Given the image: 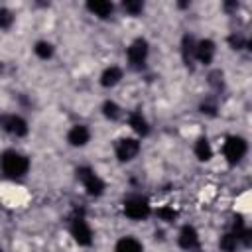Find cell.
<instances>
[{"label":"cell","instance_id":"1","mask_svg":"<svg viewBox=\"0 0 252 252\" xmlns=\"http://www.w3.org/2000/svg\"><path fill=\"white\" fill-rule=\"evenodd\" d=\"M0 165H2V171L8 177H22L28 171V167H30V159L24 154H20V152L8 150V152L2 154Z\"/></svg>","mask_w":252,"mask_h":252},{"label":"cell","instance_id":"2","mask_svg":"<svg viewBox=\"0 0 252 252\" xmlns=\"http://www.w3.org/2000/svg\"><path fill=\"white\" fill-rule=\"evenodd\" d=\"M77 177L81 179L83 187L87 189V193L91 197H100L104 193V181L91 167H79L77 169Z\"/></svg>","mask_w":252,"mask_h":252},{"label":"cell","instance_id":"3","mask_svg":"<svg viewBox=\"0 0 252 252\" xmlns=\"http://www.w3.org/2000/svg\"><path fill=\"white\" fill-rule=\"evenodd\" d=\"M246 150H248L246 140L240 136H228L224 146H222V154H224L228 163H238L246 156Z\"/></svg>","mask_w":252,"mask_h":252},{"label":"cell","instance_id":"4","mask_svg":"<svg viewBox=\"0 0 252 252\" xmlns=\"http://www.w3.org/2000/svg\"><path fill=\"white\" fill-rule=\"evenodd\" d=\"M150 213H152V209H150L148 201L142 197H130L124 201V215L132 220H144L150 217Z\"/></svg>","mask_w":252,"mask_h":252},{"label":"cell","instance_id":"5","mask_svg":"<svg viewBox=\"0 0 252 252\" xmlns=\"http://www.w3.org/2000/svg\"><path fill=\"white\" fill-rule=\"evenodd\" d=\"M148 51H150L148 41H146L144 37H136V39L130 43V47H128V51H126V57H128V61H130L132 67H142L144 61L148 59Z\"/></svg>","mask_w":252,"mask_h":252},{"label":"cell","instance_id":"6","mask_svg":"<svg viewBox=\"0 0 252 252\" xmlns=\"http://www.w3.org/2000/svg\"><path fill=\"white\" fill-rule=\"evenodd\" d=\"M0 126H2V130H6L8 134H12L16 138H22L28 134V122L18 114H2Z\"/></svg>","mask_w":252,"mask_h":252},{"label":"cell","instance_id":"7","mask_svg":"<svg viewBox=\"0 0 252 252\" xmlns=\"http://www.w3.org/2000/svg\"><path fill=\"white\" fill-rule=\"evenodd\" d=\"M71 236L75 238L77 244H81V246H91V242H93V232H91L89 222H87L83 217L73 219V222H71Z\"/></svg>","mask_w":252,"mask_h":252},{"label":"cell","instance_id":"8","mask_svg":"<svg viewBox=\"0 0 252 252\" xmlns=\"http://www.w3.org/2000/svg\"><path fill=\"white\" fill-rule=\"evenodd\" d=\"M140 152V142L134 138H122L116 142V158L120 161H130L138 156Z\"/></svg>","mask_w":252,"mask_h":252},{"label":"cell","instance_id":"9","mask_svg":"<svg viewBox=\"0 0 252 252\" xmlns=\"http://www.w3.org/2000/svg\"><path fill=\"white\" fill-rule=\"evenodd\" d=\"M215 51H217V47H215L213 39H201L195 45V59L199 63H203V65H209L213 61V57H215Z\"/></svg>","mask_w":252,"mask_h":252},{"label":"cell","instance_id":"10","mask_svg":"<svg viewBox=\"0 0 252 252\" xmlns=\"http://www.w3.org/2000/svg\"><path fill=\"white\" fill-rule=\"evenodd\" d=\"M89 140H91V132H89V128H87L85 124H75V126L69 130V134H67V142H69L71 146H75V148L85 146Z\"/></svg>","mask_w":252,"mask_h":252},{"label":"cell","instance_id":"11","mask_svg":"<svg viewBox=\"0 0 252 252\" xmlns=\"http://www.w3.org/2000/svg\"><path fill=\"white\" fill-rule=\"evenodd\" d=\"M179 246L185 248V250H193V248L199 246V234L191 224H185L179 230Z\"/></svg>","mask_w":252,"mask_h":252},{"label":"cell","instance_id":"12","mask_svg":"<svg viewBox=\"0 0 252 252\" xmlns=\"http://www.w3.org/2000/svg\"><path fill=\"white\" fill-rule=\"evenodd\" d=\"M87 10L91 14H94L96 18L104 20V18H108L114 12V4L108 2V0H91V2H87Z\"/></svg>","mask_w":252,"mask_h":252},{"label":"cell","instance_id":"13","mask_svg":"<svg viewBox=\"0 0 252 252\" xmlns=\"http://www.w3.org/2000/svg\"><path fill=\"white\" fill-rule=\"evenodd\" d=\"M120 79H122V69L116 67V65H112V67H106V69L102 71V75H100V85H102V87H114V85L120 83Z\"/></svg>","mask_w":252,"mask_h":252},{"label":"cell","instance_id":"14","mask_svg":"<svg viewBox=\"0 0 252 252\" xmlns=\"http://www.w3.org/2000/svg\"><path fill=\"white\" fill-rule=\"evenodd\" d=\"M128 122H130L134 132H138L140 136H148L150 126H148V120L142 116V112H130L128 114Z\"/></svg>","mask_w":252,"mask_h":252},{"label":"cell","instance_id":"15","mask_svg":"<svg viewBox=\"0 0 252 252\" xmlns=\"http://www.w3.org/2000/svg\"><path fill=\"white\" fill-rule=\"evenodd\" d=\"M195 45H197V41L189 33L183 35V39H181V55H183L185 65L193 63V59H195Z\"/></svg>","mask_w":252,"mask_h":252},{"label":"cell","instance_id":"16","mask_svg":"<svg viewBox=\"0 0 252 252\" xmlns=\"http://www.w3.org/2000/svg\"><path fill=\"white\" fill-rule=\"evenodd\" d=\"M116 252H144V248L136 238L124 236V238H120L116 242Z\"/></svg>","mask_w":252,"mask_h":252},{"label":"cell","instance_id":"17","mask_svg":"<svg viewBox=\"0 0 252 252\" xmlns=\"http://www.w3.org/2000/svg\"><path fill=\"white\" fill-rule=\"evenodd\" d=\"M195 156L201 159V161H209L211 156H213V150H211V144L207 138H199L195 142Z\"/></svg>","mask_w":252,"mask_h":252},{"label":"cell","instance_id":"18","mask_svg":"<svg viewBox=\"0 0 252 252\" xmlns=\"http://www.w3.org/2000/svg\"><path fill=\"white\" fill-rule=\"evenodd\" d=\"M33 51H35V55H37L39 59H49V57H53V45H51L49 41H37L35 47H33Z\"/></svg>","mask_w":252,"mask_h":252},{"label":"cell","instance_id":"19","mask_svg":"<svg viewBox=\"0 0 252 252\" xmlns=\"http://www.w3.org/2000/svg\"><path fill=\"white\" fill-rule=\"evenodd\" d=\"M102 114H104L106 118H110V120H118L120 114H122V110H120V106H118L116 102L106 100V102L102 104Z\"/></svg>","mask_w":252,"mask_h":252},{"label":"cell","instance_id":"20","mask_svg":"<svg viewBox=\"0 0 252 252\" xmlns=\"http://www.w3.org/2000/svg\"><path fill=\"white\" fill-rule=\"evenodd\" d=\"M236 246H238V238H236L232 232L220 236V250H222V252H234Z\"/></svg>","mask_w":252,"mask_h":252},{"label":"cell","instance_id":"21","mask_svg":"<svg viewBox=\"0 0 252 252\" xmlns=\"http://www.w3.org/2000/svg\"><path fill=\"white\" fill-rule=\"evenodd\" d=\"M124 10L130 14V16H138V14H142V10H144V4L140 2V0H124Z\"/></svg>","mask_w":252,"mask_h":252},{"label":"cell","instance_id":"22","mask_svg":"<svg viewBox=\"0 0 252 252\" xmlns=\"http://www.w3.org/2000/svg\"><path fill=\"white\" fill-rule=\"evenodd\" d=\"M14 22V14L8 8H0V30H8Z\"/></svg>","mask_w":252,"mask_h":252},{"label":"cell","instance_id":"23","mask_svg":"<svg viewBox=\"0 0 252 252\" xmlns=\"http://www.w3.org/2000/svg\"><path fill=\"white\" fill-rule=\"evenodd\" d=\"M228 43H230L232 49H242V47L246 45V39H244L240 33H232V35L228 37Z\"/></svg>","mask_w":252,"mask_h":252},{"label":"cell","instance_id":"24","mask_svg":"<svg viewBox=\"0 0 252 252\" xmlns=\"http://www.w3.org/2000/svg\"><path fill=\"white\" fill-rule=\"evenodd\" d=\"M158 217L163 219V220H173V219L177 217V213H175L171 207H161V209L158 211Z\"/></svg>","mask_w":252,"mask_h":252},{"label":"cell","instance_id":"25","mask_svg":"<svg viewBox=\"0 0 252 252\" xmlns=\"http://www.w3.org/2000/svg\"><path fill=\"white\" fill-rule=\"evenodd\" d=\"M209 83H211L215 89H220V87H222V73H220V71H213V73L209 75Z\"/></svg>","mask_w":252,"mask_h":252},{"label":"cell","instance_id":"26","mask_svg":"<svg viewBox=\"0 0 252 252\" xmlns=\"http://www.w3.org/2000/svg\"><path fill=\"white\" fill-rule=\"evenodd\" d=\"M215 110H217V104H215V102H209V100H207V102L201 104V112H203V114H215Z\"/></svg>","mask_w":252,"mask_h":252},{"label":"cell","instance_id":"27","mask_svg":"<svg viewBox=\"0 0 252 252\" xmlns=\"http://www.w3.org/2000/svg\"><path fill=\"white\" fill-rule=\"evenodd\" d=\"M0 252H2V250H0Z\"/></svg>","mask_w":252,"mask_h":252}]
</instances>
